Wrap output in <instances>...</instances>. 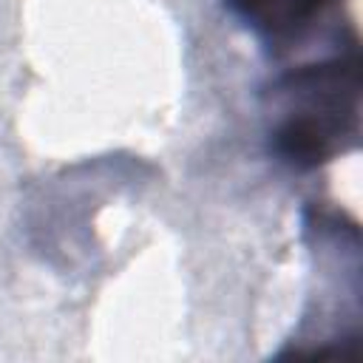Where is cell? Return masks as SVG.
Masks as SVG:
<instances>
[{
	"mask_svg": "<svg viewBox=\"0 0 363 363\" xmlns=\"http://www.w3.org/2000/svg\"><path fill=\"white\" fill-rule=\"evenodd\" d=\"M335 0H230V6L255 28L272 37H292L303 31Z\"/></svg>",
	"mask_w": 363,
	"mask_h": 363,
	"instance_id": "1",
	"label": "cell"
}]
</instances>
